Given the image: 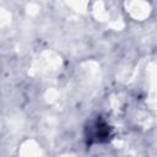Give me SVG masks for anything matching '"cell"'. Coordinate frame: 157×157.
<instances>
[{
	"label": "cell",
	"mask_w": 157,
	"mask_h": 157,
	"mask_svg": "<svg viewBox=\"0 0 157 157\" xmlns=\"http://www.w3.org/2000/svg\"><path fill=\"white\" fill-rule=\"evenodd\" d=\"M110 137H112V126L102 117H96L93 120L88 121V124L85 128V140L87 146L108 142Z\"/></svg>",
	"instance_id": "6da1fadb"
}]
</instances>
